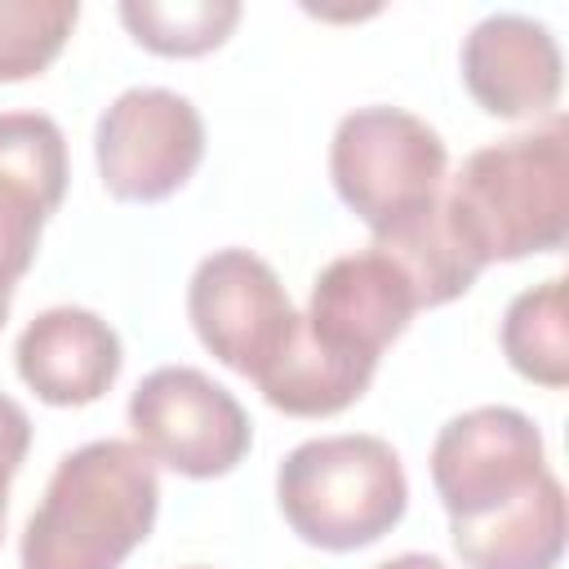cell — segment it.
Masks as SVG:
<instances>
[{
    "mask_svg": "<svg viewBox=\"0 0 569 569\" xmlns=\"http://www.w3.org/2000/svg\"><path fill=\"white\" fill-rule=\"evenodd\" d=\"M373 569H449V565L440 556H431V551H400V556H391V560H382Z\"/></svg>",
    "mask_w": 569,
    "mask_h": 569,
    "instance_id": "cell-20",
    "label": "cell"
},
{
    "mask_svg": "<svg viewBox=\"0 0 569 569\" xmlns=\"http://www.w3.org/2000/svg\"><path fill=\"white\" fill-rule=\"evenodd\" d=\"M67 196V138L44 111H0V307L31 271L40 231Z\"/></svg>",
    "mask_w": 569,
    "mask_h": 569,
    "instance_id": "cell-9",
    "label": "cell"
},
{
    "mask_svg": "<svg viewBox=\"0 0 569 569\" xmlns=\"http://www.w3.org/2000/svg\"><path fill=\"white\" fill-rule=\"evenodd\" d=\"M4 320H9V307H0V329H4Z\"/></svg>",
    "mask_w": 569,
    "mask_h": 569,
    "instance_id": "cell-21",
    "label": "cell"
},
{
    "mask_svg": "<svg viewBox=\"0 0 569 569\" xmlns=\"http://www.w3.org/2000/svg\"><path fill=\"white\" fill-rule=\"evenodd\" d=\"M458 67L480 111L498 120H525L551 111L565 84V58L556 31L511 9L485 13L462 36Z\"/></svg>",
    "mask_w": 569,
    "mask_h": 569,
    "instance_id": "cell-10",
    "label": "cell"
},
{
    "mask_svg": "<svg viewBox=\"0 0 569 569\" xmlns=\"http://www.w3.org/2000/svg\"><path fill=\"white\" fill-rule=\"evenodd\" d=\"M18 378L58 409L93 405L111 391L124 347L120 333L89 307H49L40 311L13 347Z\"/></svg>",
    "mask_w": 569,
    "mask_h": 569,
    "instance_id": "cell-12",
    "label": "cell"
},
{
    "mask_svg": "<svg viewBox=\"0 0 569 569\" xmlns=\"http://www.w3.org/2000/svg\"><path fill=\"white\" fill-rule=\"evenodd\" d=\"M160 476L133 440H89L58 458L31 511L22 569H120L156 529Z\"/></svg>",
    "mask_w": 569,
    "mask_h": 569,
    "instance_id": "cell-1",
    "label": "cell"
},
{
    "mask_svg": "<svg viewBox=\"0 0 569 569\" xmlns=\"http://www.w3.org/2000/svg\"><path fill=\"white\" fill-rule=\"evenodd\" d=\"M80 18L76 0H0V84L40 76Z\"/></svg>",
    "mask_w": 569,
    "mask_h": 569,
    "instance_id": "cell-18",
    "label": "cell"
},
{
    "mask_svg": "<svg viewBox=\"0 0 569 569\" xmlns=\"http://www.w3.org/2000/svg\"><path fill=\"white\" fill-rule=\"evenodd\" d=\"M120 22L151 53L196 58L231 36L240 0H120Z\"/></svg>",
    "mask_w": 569,
    "mask_h": 569,
    "instance_id": "cell-17",
    "label": "cell"
},
{
    "mask_svg": "<svg viewBox=\"0 0 569 569\" xmlns=\"http://www.w3.org/2000/svg\"><path fill=\"white\" fill-rule=\"evenodd\" d=\"M547 471L538 422L511 405H476L453 413L431 445V485L449 511V525L480 520L525 498Z\"/></svg>",
    "mask_w": 569,
    "mask_h": 569,
    "instance_id": "cell-7",
    "label": "cell"
},
{
    "mask_svg": "<svg viewBox=\"0 0 569 569\" xmlns=\"http://www.w3.org/2000/svg\"><path fill=\"white\" fill-rule=\"evenodd\" d=\"M413 311L418 298L405 271L369 244L360 253L333 258L316 276L302 320L325 347L378 365V356L409 329Z\"/></svg>",
    "mask_w": 569,
    "mask_h": 569,
    "instance_id": "cell-11",
    "label": "cell"
},
{
    "mask_svg": "<svg viewBox=\"0 0 569 569\" xmlns=\"http://www.w3.org/2000/svg\"><path fill=\"white\" fill-rule=\"evenodd\" d=\"M369 244L378 253H387L405 271V280L413 284L418 311L422 307H445V302L462 298L476 284V276L485 271L476 262V253L462 244V236L453 231V222L445 213V191H440V200L431 209L396 222L391 231L373 236Z\"/></svg>",
    "mask_w": 569,
    "mask_h": 569,
    "instance_id": "cell-15",
    "label": "cell"
},
{
    "mask_svg": "<svg viewBox=\"0 0 569 569\" xmlns=\"http://www.w3.org/2000/svg\"><path fill=\"white\" fill-rule=\"evenodd\" d=\"M276 502L289 529L320 551H356L391 533L409 507L400 453L382 436H316L284 453Z\"/></svg>",
    "mask_w": 569,
    "mask_h": 569,
    "instance_id": "cell-3",
    "label": "cell"
},
{
    "mask_svg": "<svg viewBox=\"0 0 569 569\" xmlns=\"http://www.w3.org/2000/svg\"><path fill=\"white\" fill-rule=\"evenodd\" d=\"M191 569H209V565H191Z\"/></svg>",
    "mask_w": 569,
    "mask_h": 569,
    "instance_id": "cell-22",
    "label": "cell"
},
{
    "mask_svg": "<svg viewBox=\"0 0 569 569\" xmlns=\"http://www.w3.org/2000/svg\"><path fill=\"white\" fill-rule=\"evenodd\" d=\"M31 449V418L27 409L0 391V533H4V511H9V485L22 471Z\"/></svg>",
    "mask_w": 569,
    "mask_h": 569,
    "instance_id": "cell-19",
    "label": "cell"
},
{
    "mask_svg": "<svg viewBox=\"0 0 569 569\" xmlns=\"http://www.w3.org/2000/svg\"><path fill=\"white\" fill-rule=\"evenodd\" d=\"M502 356L507 365L538 382L565 387L569 382V316H565V280L551 276L525 293H516L502 311Z\"/></svg>",
    "mask_w": 569,
    "mask_h": 569,
    "instance_id": "cell-16",
    "label": "cell"
},
{
    "mask_svg": "<svg viewBox=\"0 0 569 569\" xmlns=\"http://www.w3.org/2000/svg\"><path fill=\"white\" fill-rule=\"evenodd\" d=\"M373 360H360V356H342L333 347H325L302 311H298V325L284 342V351L253 378L262 400L280 413H293V418H329V413H342L351 400L365 396V387L373 382Z\"/></svg>",
    "mask_w": 569,
    "mask_h": 569,
    "instance_id": "cell-14",
    "label": "cell"
},
{
    "mask_svg": "<svg viewBox=\"0 0 569 569\" xmlns=\"http://www.w3.org/2000/svg\"><path fill=\"white\" fill-rule=\"evenodd\" d=\"M93 156L98 178L116 200L156 204L187 187L204 160V120L187 93L133 84L98 116Z\"/></svg>",
    "mask_w": 569,
    "mask_h": 569,
    "instance_id": "cell-6",
    "label": "cell"
},
{
    "mask_svg": "<svg viewBox=\"0 0 569 569\" xmlns=\"http://www.w3.org/2000/svg\"><path fill=\"white\" fill-rule=\"evenodd\" d=\"M329 178L338 200L382 236L440 200L449 182V147L405 107H356L333 129Z\"/></svg>",
    "mask_w": 569,
    "mask_h": 569,
    "instance_id": "cell-4",
    "label": "cell"
},
{
    "mask_svg": "<svg viewBox=\"0 0 569 569\" xmlns=\"http://www.w3.org/2000/svg\"><path fill=\"white\" fill-rule=\"evenodd\" d=\"M453 551L467 569H556L565 556V485L547 471L525 498L449 525Z\"/></svg>",
    "mask_w": 569,
    "mask_h": 569,
    "instance_id": "cell-13",
    "label": "cell"
},
{
    "mask_svg": "<svg viewBox=\"0 0 569 569\" xmlns=\"http://www.w3.org/2000/svg\"><path fill=\"white\" fill-rule=\"evenodd\" d=\"M133 445L178 476L213 480L240 467L253 445L244 405L196 365H160L129 396Z\"/></svg>",
    "mask_w": 569,
    "mask_h": 569,
    "instance_id": "cell-5",
    "label": "cell"
},
{
    "mask_svg": "<svg viewBox=\"0 0 569 569\" xmlns=\"http://www.w3.org/2000/svg\"><path fill=\"white\" fill-rule=\"evenodd\" d=\"M187 316L204 351L244 378H258L298 325L280 276L249 249H213L200 258L187 284Z\"/></svg>",
    "mask_w": 569,
    "mask_h": 569,
    "instance_id": "cell-8",
    "label": "cell"
},
{
    "mask_svg": "<svg viewBox=\"0 0 569 569\" xmlns=\"http://www.w3.org/2000/svg\"><path fill=\"white\" fill-rule=\"evenodd\" d=\"M445 213L480 267L560 249L569 236L565 116L471 151L445 182Z\"/></svg>",
    "mask_w": 569,
    "mask_h": 569,
    "instance_id": "cell-2",
    "label": "cell"
}]
</instances>
